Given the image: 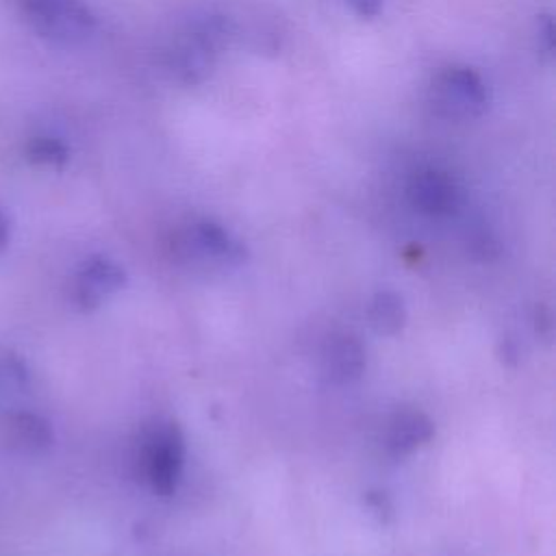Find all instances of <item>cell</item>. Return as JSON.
Returning a JSON list of instances; mask_svg holds the SVG:
<instances>
[{"label": "cell", "instance_id": "obj_1", "mask_svg": "<svg viewBox=\"0 0 556 556\" xmlns=\"http://www.w3.org/2000/svg\"><path fill=\"white\" fill-rule=\"evenodd\" d=\"M232 37H237V26L228 15L217 11L195 13L163 48V67L180 85H200Z\"/></svg>", "mask_w": 556, "mask_h": 556}, {"label": "cell", "instance_id": "obj_2", "mask_svg": "<svg viewBox=\"0 0 556 556\" xmlns=\"http://www.w3.org/2000/svg\"><path fill=\"white\" fill-rule=\"evenodd\" d=\"M430 106L445 119L469 122L480 117L489 106L484 78L469 65L452 63L441 67L428 87Z\"/></svg>", "mask_w": 556, "mask_h": 556}, {"label": "cell", "instance_id": "obj_3", "mask_svg": "<svg viewBox=\"0 0 556 556\" xmlns=\"http://www.w3.org/2000/svg\"><path fill=\"white\" fill-rule=\"evenodd\" d=\"M39 37L56 46H80L96 33V15L85 0H17Z\"/></svg>", "mask_w": 556, "mask_h": 556}, {"label": "cell", "instance_id": "obj_4", "mask_svg": "<svg viewBox=\"0 0 556 556\" xmlns=\"http://www.w3.org/2000/svg\"><path fill=\"white\" fill-rule=\"evenodd\" d=\"M185 460V439L174 421H159L143 439L141 471L161 495L176 491Z\"/></svg>", "mask_w": 556, "mask_h": 556}, {"label": "cell", "instance_id": "obj_5", "mask_svg": "<svg viewBox=\"0 0 556 556\" xmlns=\"http://www.w3.org/2000/svg\"><path fill=\"white\" fill-rule=\"evenodd\" d=\"M176 248L187 258H202L224 265H237L245 256L239 239L213 219H198L180 228L176 232Z\"/></svg>", "mask_w": 556, "mask_h": 556}, {"label": "cell", "instance_id": "obj_6", "mask_svg": "<svg viewBox=\"0 0 556 556\" xmlns=\"http://www.w3.org/2000/svg\"><path fill=\"white\" fill-rule=\"evenodd\" d=\"M410 204L430 217H445L458 211L460 206V187L443 169L424 167L417 169L406 187Z\"/></svg>", "mask_w": 556, "mask_h": 556}, {"label": "cell", "instance_id": "obj_7", "mask_svg": "<svg viewBox=\"0 0 556 556\" xmlns=\"http://www.w3.org/2000/svg\"><path fill=\"white\" fill-rule=\"evenodd\" d=\"M124 269L104 256H89L72 282V302L80 311L96 308L106 295L124 285Z\"/></svg>", "mask_w": 556, "mask_h": 556}, {"label": "cell", "instance_id": "obj_8", "mask_svg": "<svg viewBox=\"0 0 556 556\" xmlns=\"http://www.w3.org/2000/svg\"><path fill=\"white\" fill-rule=\"evenodd\" d=\"M367 358L363 343L348 332L330 334L321 350V367L330 382L350 384L365 371Z\"/></svg>", "mask_w": 556, "mask_h": 556}, {"label": "cell", "instance_id": "obj_9", "mask_svg": "<svg viewBox=\"0 0 556 556\" xmlns=\"http://www.w3.org/2000/svg\"><path fill=\"white\" fill-rule=\"evenodd\" d=\"M2 443L22 454H39L54 441L52 426L48 419L33 410H13L0 424Z\"/></svg>", "mask_w": 556, "mask_h": 556}, {"label": "cell", "instance_id": "obj_10", "mask_svg": "<svg viewBox=\"0 0 556 556\" xmlns=\"http://www.w3.org/2000/svg\"><path fill=\"white\" fill-rule=\"evenodd\" d=\"M434 434V424L421 410H400L387 428L384 445L391 456H406L428 443Z\"/></svg>", "mask_w": 556, "mask_h": 556}, {"label": "cell", "instance_id": "obj_11", "mask_svg": "<svg viewBox=\"0 0 556 556\" xmlns=\"http://www.w3.org/2000/svg\"><path fill=\"white\" fill-rule=\"evenodd\" d=\"M369 321L380 334H397L406 321L402 298L393 291H378L369 304Z\"/></svg>", "mask_w": 556, "mask_h": 556}, {"label": "cell", "instance_id": "obj_12", "mask_svg": "<svg viewBox=\"0 0 556 556\" xmlns=\"http://www.w3.org/2000/svg\"><path fill=\"white\" fill-rule=\"evenodd\" d=\"M26 159L43 167H61L70 159V148L54 135H35L26 143Z\"/></svg>", "mask_w": 556, "mask_h": 556}, {"label": "cell", "instance_id": "obj_13", "mask_svg": "<svg viewBox=\"0 0 556 556\" xmlns=\"http://www.w3.org/2000/svg\"><path fill=\"white\" fill-rule=\"evenodd\" d=\"M30 384L28 365L13 352L0 354V393H20Z\"/></svg>", "mask_w": 556, "mask_h": 556}, {"label": "cell", "instance_id": "obj_14", "mask_svg": "<svg viewBox=\"0 0 556 556\" xmlns=\"http://www.w3.org/2000/svg\"><path fill=\"white\" fill-rule=\"evenodd\" d=\"M534 43H536L539 56H543L545 61L554 59L556 28H554V20H552L549 13L536 15V22H534Z\"/></svg>", "mask_w": 556, "mask_h": 556}, {"label": "cell", "instance_id": "obj_15", "mask_svg": "<svg viewBox=\"0 0 556 556\" xmlns=\"http://www.w3.org/2000/svg\"><path fill=\"white\" fill-rule=\"evenodd\" d=\"M345 4L363 20H371L380 13L382 0H345Z\"/></svg>", "mask_w": 556, "mask_h": 556}, {"label": "cell", "instance_id": "obj_16", "mask_svg": "<svg viewBox=\"0 0 556 556\" xmlns=\"http://www.w3.org/2000/svg\"><path fill=\"white\" fill-rule=\"evenodd\" d=\"M9 241H11V224L7 215L0 211V252L9 245Z\"/></svg>", "mask_w": 556, "mask_h": 556}]
</instances>
